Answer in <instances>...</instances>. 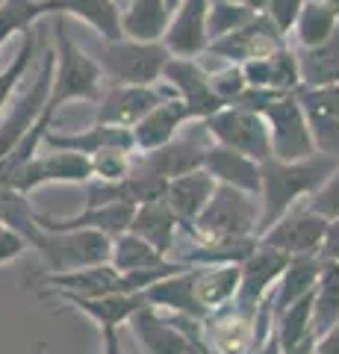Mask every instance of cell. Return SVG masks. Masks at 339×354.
<instances>
[{
	"instance_id": "obj_44",
	"label": "cell",
	"mask_w": 339,
	"mask_h": 354,
	"mask_svg": "<svg viewBox=\"0 0 339 354\" xmlns=\"http://www.w3.org/2000/svg\"><path fill=\"white\" fill-rule=\"evenodd\" d=\"M319 257H322V260H336V263H339V218L327 221V230H325Z\"/></svg>"
},
{
	"instance_id": "obj_21",
	"label": "cell",
	"mask_w": 339,
	"mask_h": 354,
	"mask_svg": "<svg viewBox=\"0 0 339 354\" xmlns=\"http://www.w3.org/2000/svg\"><path fill=\"white\" fill-rule=\"evenodd\" d=\"M242 74L251 88H266V92H298L301 88L298 53H292L287 44L269 57L242 62Z\"/></svg>"
},
{
	"instance_id": "obj_3",
	"label": "cell",
	"mask_w": 339,
	"mask_h": 354,
	"mask_svg": "<svg viewBox=\"0 0 339 354\" xmlns=\"http://www.w3.org/2000/svg\"><path fill=\"white\" fill-rule=\"evenodd\" d=\"M27 245L39 251L45 272H74L86 266L109 263L113 236L101 230H45L39 221L27 230Z\"/></svg>"
},
{
	"instance_id": "obj_27",
	"label": "cell",
	"mask_w": 339,
	"mask_h": 354,
	"mask_svg": "<svg viewBox=\"0 0 339 354\" xmlns=\"http://www.w3.org/2000/svg\"><path fill=\"white\" fill-rule=\"evenodd\" d=\"M319 272H322V257L319 254H304V257H289L287 269L278 278L275 290H271V310H283L289 307L292 301H298L307 292L316 290V281H319Z\"/></svg>"
},
{
	"instance_id": "obj_49",
	"label": "cell",
	"mask_w": 339,
	"mask_h": 354,
	"mask_svg": "<svg viewBox=\"0 0 339 354\" xmlns=\"http://www.w3.org/2000/svg\"><path fill=\"white\" fill-rule=\"evenodd\" d=\"M177 3H180V0H168V6H171V9H174V6H177Z\"/></svg>"
},
{
	"instance_id": "obj_35",
	"label": "cell",
	"mask_w": 339,
	"mask_h": 354,
	"mask_svg": "<svg viewBox=\"0 0 339 354\" xmlns=\"http://www.w3.org/2000/svg\"><path fill=\"white\" fill-rule=\"evenodd\" d=\"M257 15V9L242 6V3H227V0H210V12H206V36L210 41L227 36L239 27H245L251 18Z\"/></svg>"
},
{
	"instance_id": "obj_34",
	"label": "cell",
	"mask_w": 339,
	"mask_h": 354,
	"mask_svg": "<svg viewBox=\"0 0 339 354\" xmlns=\"http://www.w3.org/2000/svg\"><path fill=\"white\" fill-rule=\"evenodd\" d=\"M45 15V0H3L0 3V48L15 36L27 32Z\"/></svg>"
},
{
	"instance_id": "obj_40",
	"label": "cell",
	"mask_w": 339,
	"mask_h": 354,
	"mask_svg": "<svg viewBox=\"0 0 339 354\" xmlns=\"http://www.w3.org/2000/svg\"><path fill=\"white\" fill-rule=\"evenodd\" d=\"M210 86H213V92L222 97L224 104H233L239 101V95L248 88L245 83V74H242V65H236V62H227V68L222 71H215L210 74Z\"/></svg>"
},
{
	"instance_id": "obj_12",
	"label": "cell",
	"mask_w": 339,
	"mask_h": 354,
	"mask_svg": "<svg viewBox=\"0 0 339 354\" xmlns=\"http://www.w3.org/2000/svg\"><path fill=\"white\" fill-rule=\"evenodd\" d=\"M204 136H210L204 127V121L198 124V130L186 139H177L174 136L168 145L162 148H154V151H142L139 157H133V169L136 171H145V174H157V177H177L183 171H192V169H204V153L206 148L213 145L210 142H201Z\"/></svg>"
},
{
	"instance_id": "obj_22",
	"label": "cell",
	"mask_w": 339,
	"mask_h": 354,
	"mask_svg": "<svg viewBox=\"0 0 339 354\" xmlns=\"http://www.w3.org/2000/svg\"><path fill=\"white\" fill-rule=\"evenodd\" d=\"M204 169L215 177V183L236 186V189L260 195V162L233 148H224L218 142H213L204 153Z\"/></svg>"
},
{
	"instance_id": "obj_13",
	"label": "cell",
	"mask_w": 339,
	"mask_h": 354,
	"mask_svg": "<svg viewBox=\"0 0 339 354\" xmlns=\"http://www.w3.org/2000/svg\"><path fill=\"white\" fill-rule=\"evenodd\" d=\"M283 39H287V36H283V32L271 24V21L262 12H257L245 27H239L233 32H227V36L210 41V44H206V50H210L213 57H222L227 62L242 65L248 59H260V57L275 53L278 48L287 44Z\"/></svg>"
},
{
	"instance_id": "obj_16",
	"label": "cell",
	"mask_w": 339,
	"mask_h": 354,
	"mask_svg": "<svg viewBox=\"0 0 339 354\" xmlns=\"http://www.w3.org/2000/svg\"><path fill=\"white\" fill-rule=\"evenodd\" d=\"M206 12H210V0H180L171 9L168 27L162 32V44L171 57H201L206 50L210 44Z\"/></svg>"
},
{
	"instance_id": "obj_8",
	"label": "cell",
	"mask_w": 339,
	"mask_h": 354,
	"mask_svg": "<svg viewBox=\"0 0 339 354\" xmlns=\"http://www.w3.org/2000/svg\"><path fill=\"white\" fill-rule=\"evenodd\" d=\"M204 127L218 145L233 148L257 162L271 160V139H269L266 118L254 113V109L227 104L218 109V113H213L210 118H204Z\"/></svg>"
},
{
	"instance_id": "obj_5",
	"label": "cell",
	"mask_w": 339,
	"mask_h": 354,
	"mask_svg": "<svg viewBox=\"0 0 339 354\" xmlns=\"http://www.w3.org/2000/svg\"><path fill=\"white\" fill-rule=\"evenodd\" d=\"M101 71L115 80V86H154L162 80V68L171 59L162 41H136V39H101L92 50Z\"/></svg>"
},
{
	"instance_id": "obj_33",
	"label": "cell",
	"mask_w": 339,
	"mask_h": 354,
	"mask_svg": "<svg viewBox=\"0 0 339 354\" xmlns=\"http://www.w3.org/2000/svg\"><path fill=\"white\" fill-rule=\"evenodd\" d=\"M313 292H307L298 301H292L289 307H283L275 313V337L280 342V348H289L295 342H301L304 337L313 334Z\"/></svg>"
},
{
	"instance_id": "obj_2",
	"label": "cell",
	"mask_w": 339,
	"mask_h": 354,
	"mask_svg": "<svg viewBox=\"0 0 339 354\" xmlns=\"http://www.w3.org/2000/svg\"><path fill=\"white\" fill-rule=\"evenodd\" d=\"M53 32H57V44H53V83H50V97L41 113L39 124L41 130H50V121L68 101H97L101 97V65L95 62L92 53L74 44L65 27V15L57 12L53 21Z\"/></svg>"
},
{
	"instance_id": "obj_15",
	"label": "cell",
	"mask_w": 339,
	"mask_h": 354,
	"mask_svg": "<svg viewBox=\"0 0 339 354\" xmlns=\"http://www.w3.org/2000/svg\"><path fill=\"white\" fill-rule=\"evenodd\" d=\"M289 263V254H283L278 248H269L257 239V248L248 254V257L239 263V290H236V301L260 307L275 290L278 278L283 274Z\"/></svg>"
},
{
	"instance_id": "obj_42",
	"label": "cell",
	"mask_w": 339,
	"mask_h": 354,
	"mask_svg": "<svg viewBox=\"0 0 339 354\" xmlns=\"http://www.w3.org/2000/svg\"><path fill=\"white\" fill-rule=\"evenodd\" d=\"M301 6H304V0H266L260 12L266 15L271 24L283 32V36H287V32H292L295 21H298Z\"/></svg>"
},
{
	"instance_id": "obj_19",
	"label": "cell",
	"mask_w": 339,
	"mask_h": 354,
	"mask_svg": "<svg viewBox=\"0 0 339 354\" xmlns=\"http://www.w3.org/2000/svg\"><path fill=\"white\" fill-rule=\"evenodd\" d=\"M68 307L89 316L97 328H122L130 316L145 304L142 292H106V295H74V292H53Z\"/></svg>"
},
{
	"instance_id": "obj_9",
	"label": "cell",
	"mask_w": 339,
	"mask_h": 354,
	"mask_svg": "<svg viewBox=\"0 0 339 354\" xmlns=\"http://www.w3.org/2000/svg\"><path fill=\"white\" fill-rule=\"evenodd\" d=\"M327 230V218H322L319 213H313L307 204H295L292 209H287L275 225L266 227L257 236L262 245L278 248L289 257H304V254H319L322 239Z\"/></svg>"
},
{
	"instance_id": "obj_38",
	"label": "cell",
	"mask_w": 339,
	"mask_h": 354,
	"mask_svg": "<svg viewBox=\"0 0 339 354\" xmlns=\"http://www.w3.org/2000/svg\"><path fill=\"white\" fill-rule=\"evenodd\" d=\"M304 113H307V124H310V133H313L316 151L339 157V121H333L331 115H325L313 106H304Z\"/></svg>"
},
{
	"instance_id": "obj_41",
	"label": "cell",
	"mask_w": 339,
	"mask_h": 354,
	"mask_svg": "<svg viewBox=\"0 0 339 354\" xmlns=\"http://www.w3.org/2000/svg\"><path fill=\"white\" fill-rule=\"evenodd\" d=\"M298 97L304 106H313L319 113L331 115L333 121H339V83L319 86V88H298Z\"/></svg>"
},
{
	"instance_id": "obj_30",
	"label": "cell",
	"mask_w": 339,
	"mask_h": 354,
	"mask_svg": "<svg viewBox=\"0 0 339 354\" xmlns=\"http://www.w3.org/2000/svg\"><path fill=\"white\" fill-rule=\"evenodd\" d=\"M339 322V263L322 260V272L313 290V337H322Z\"/></svg>"
},
{
	"instance_id": "obj_31",
	"label": "cell",
	"mask_w": 339,
	"mask_h": 354,
	"mask_svg": "<svg viewBox=\"0 0 339 354\" xmlns=\"http://www.w3.org/2000/svg\"><path fill=\"white\" fill-rule=\"evenodd\" d=\"M109 263H113L118 272H139V269H157V266H166L168 257L159 254L151 242L136 236L133 230H124V234H118L113 239Z\"/></svg>"
},
{
	"instance_id": "obj_7",
	"label": "cell",
	"mask_w": 339,
	"mask_h": 354,
	"mask_svg": "<svg viewBox=\"0 0 339 354\" xmlns=\"http://www.w3.org/2000/svg\"><path fill=\"white\" fill-rule=\"evenodd\" d=\"M262 304L251 307V304H242L233 298V301L210 310V313L201 319L204 342L215 354H251L266 339V334L260 330V322H257L262 313Z\"/></svg>"
},
{
	"instance_id": "obj_43",
	"label": "cell",
	"mask_w": 339,
	"mask_h": 354,
	"mask_svg": "<svg viewBox=\"0 0 339 354\" xmlns=\"http://www.w3.org/2000/svg\"><path fill=\"white\" fill-rule=\"evenodd\" d=\"M30 245H27V239L18 234V230L12 227H6V225H0V263H12L15 257H21Z\"/></svg>"
},
{
	"instance_id": "obj_25",
	"label": "cell",
	"mask_w": 339,
	"mask_h": 354,
	"mask_svg": "<svg viewBox=\"0 0 339 354\" xmlns=\"http://www.w3.org/2000/svg\"><path fill=\"white\" fill-rule=\"evenodd\" d=\"M45 142L48 148H59V151H77V153H92L104 151V148H127L133 151V133L130 127H113V124H97L89 130H80V133H45Z\"/></svg>"
},
{
	"instance_id": "obj_46",
	"label": "cell",
	"mask_w": 339,
	"mask_h": 354,
	"mask_svg": "<svg viewBox=\"0 0 339 354\" xmlns=\"http://www.w3.org/2000/svg\"><path fill=\"white\" fill-rule=\"evenodd\" d=\"M101 354H127L118 339V328H101Z\"/></svg>"
},
{
	"instance_id": "obj_50",
	"label": "cell",
	"mask_w": 339,
	"mask_h": 354,
	"mask_svg": "<svg viewBox=\"0 0 339 354\" xmlns=\"http://www.w3.org/2000/svg\"><path fill=\"white\" fill-rule=\"evenodd\" d=\"M115 3H118V6H124V3H127V0H115Z\"/></svg>"
},
{
	"instance_id": "obj_14",
	"label": "cell",
	"mask_w": 339,
	"mask_h": 354,
	"mask_svg": "<svg viewBox=\"0 0 339 354\" xmlns=\"http://www.w3.org/2000/svg\"><path fill=\"white\" fill-rule=\"evenodd\" d=\"M166 97H174V88L168 86H115L113 92L101 97L95 121L97 124H113V127H133L142 115H148L157 104Z\"/></svg>"
},
{
	"instance_id": "obj_39",
	"label": "cell",
	"mask_w": 339,
	"mask_h": 354,
	"mask_svg": "<svg viewBox=\"0 0 339 354\" xmlns=\"http://www.w3.org/2000/svg\"><path fill=\"white\" fill-rule=\"evenodd\" d=\"M307 207L313 213H319L322 218H339V165L327 174V180L307 198Z\"/></svg>"
},
{
	"instance_id": "obj_4",
	"label": "cell",
	"mask_w": 339,
	"mask_h": 354,
	"mask_svg": "<svg viewBox=\"0 0 339 354\" xmlns=\"http://www.w3.org/2000/svg\"><path fill=\"white\" fill-rule=\"evenodd\" d=\"M192 239H239L257 236L260 230V195L218 183L210 204L186 227Z\"/></svg>"
},
{
	"instance_id": "obj_18",
	"label": "cell",
	"mask_w": 339,
	"mask_h": 354,
	"mask_svg": "<svg viewBox=\"0 0 339 354\" xmlns=\"http://www.w3.org/2000/svg\"><path fill=\"white\" fill-rule=\"evenodd\" d=\"M189 121H195V118L180 97L177 95L166 97V101L157 104L148 115H142L136 124L130 127V133H133V151L142 153V151H154V148L168 145L180 133V127L189 124Z\"/></svg>"
},
{
	"instance_id": "obj_32",
	"label": "cell",
	"mask_w": 339,
	"mask_h": 354,
	"mask_svg": "<svg viewBox=\"0 0 339 354\" xmlns=\"http://www.w3.org/2000/svg\"><path fill=\"white\" fill-rule=\"evenodd\" d=\"M339 27V15L331 9L327 0H304L301 12H298V21H295V41L301 48H316L331 39V32Z\"/></svg>"
},
{
	"instance_id": "obj_10",
	"label": "cell",
	"mask_w": 339,
	"mask_h": 354,
	"mask_svg": "<svg viewBox=\"0 0 339 354\" xmlns=\"http://www.w3.org/2000/svg\"><path fill=\"white\" fill-rule=\"evenodd\" d=\"M50 83H53V50H45L41 65H39V77L15 101V106L9 109V115L0 121V160L39 124V118L48 106V97H50Z\"/></svg>"
},
{
	"instance_id": "obj_17",
	"label": "cell",
	"mask_w": 339,
	"mask_h": 354,
	"mask_svg": "<svg viewBox=\"0 0 339 354\" xmlns=\"http://www.w3.org/2000/svg\"><path fill=\"white\" fill-rule=\"evenodd\" d=\"M130 328H133L136 339L148 348V354H186L198 339H192L180 325L171 319L168 310L142 304L133 316H130Z\"/></svg>"
},
{
	"instance_id": "obj_6",
	"label": "cell",
	"mask_w": 339,
	"mask_h": 354,
	"mask_svg": "<svg viewBox=\"0 0 339 354\" xmlns=\"http://www.w3.org/2000/svg\"><path fill=\"white\" fill-rule=\"evenodd\" d=\"M260 115L266 118L269 139H271V157L275 160L295 162V160H307L313 153H319L298 92L278 95L275 101H269L260 109Z\"/></svg>"
},
{
	"instance_id": "obj_1",
	"label": "cell",
	"mask_w": 339,
	"mask_h": 354,
	"mask_svg": "<svg viewBox=\"0 0 339 354\" xmlns=\"http://www.w3.org/2000/svg\"><path fill=\"white\" fill-rule=\"evenodd\" d=\"M339 165V157L331 153H313L307 160H266L260 162V230L271 227L275 221L292 209L301 198H310L327 180V174Z\"/></svg>"
},
{
	"instance_id": "obj_20",
	"label": "cell",
	"mask_w": 339,
	"mask_h": 354,
	"mask_svg": "<svg viewBox=\"0 0 339 354\" xmlns=\"http://www.w3.org/2000/svg\"><path fill=\"white\" fill-rule=\"evenodd\" d=\"M215 186H218L215 177L206 169L183 171L166 183V201L174 209V216L180 218V227H192V221L201 216V209L206 204H210Z\"/></svg>"
},
{
	"instance_id": "obj_48",
	"label": "cell",
	"mask_w": 339,
	"mask_h": 354,
	"mask_svg": "<svg viewBox=\"0 0 339 354\" xmlns=\"http://www.w3.org/2000/svg\"><path fill=\"white\" fill-rule=\"evenodd\" d=\"M327 3H331V9H333L336 15H339V0H327Z\"/></svg>"
},
{
	"instance_id": "obj_26",
	"label": "cell",
	"mask_w": 339,
	"mask_h": 354,
	"mask_svg": "<svg viewBox=\"0 0 339 354\" xmlns=\"http://www.w3.org/2000/svg\"><path fill=\"white\" fill-rule=\"evenodd\" d=\"M168 18V0H127L122 6V32L136 41H162Z\"/></svg>"
},
{
	"instance_id": "obj_45",
	"label": "cell",
	"mask_w": 339,
	"mask_h": 354,
	"mask_svg": "<svg viewBox=\"0 0 339 354\" xmlns=\"http://www.w3.org/2000/svg\"><path fill=\"white\" fill-rule=\"evenodd\" d=\"M313 354H339V322L333 328H327L322 337H316Z\"/></svg>"
},
{
	"instance_id": "obj_23",
	"label": "cell",
	"mask_w": 339,
	"mask_h": 354,
	"mask_svg": "<svg viewBox=\"0 0 339 354\" xmlns=\"http://www.w3.org/2000/svg\"><path fill=\"white\" fill-rule=\"evenodd\" d=\"M177 227H180V218L174 216V209L168 207L166 195L139 204L133 209V221H130V230H133L136 236H142L145 242H151V245H154L159 254H166V257L174 251Z\"/></svg>"
},
{
	"instance_id": "obj_24",
	"label": "cell",
	"mask_w": 339,
	"mask_h": 354,
	"mask_svg": "<svg viewBox=\"0 0 339 354\" xmlns=\"http://www.w3.org/2000/svg\"><path fill=\"white\" fill-rule=\"evenodd\" d=\"M45 12L74 15L89 24L106 41L124 39L122 32V6L115 0H45Z\"/></svg>"
},
{
	"instance_id": "obj_37",
	"label": "cell",
	"mask_w": 339,
	"mask_h": 354,
	"mask_svg": "<svg viewBox=\"0 0 339 354\" xmlns=\"http://www.w3.org/2000/svg\"><path fill=\"white\" fill-rule=\"evenodd\" d=\"M32 59H36V32L27 30V32H24V44H21V50L15 53V59L9 62L3 71H0V109H3L6 101L12 97L15 86L21 83V77L27 74V68L32 65Z\"/></svg>"
},
{
	"instance_id": "obj_28",
	"label": "cell",
	"mask_w": 339,
	"mask_h": 354,
	"mask_svg": "<svg viewBox=\"0 0 339 354\" xmlns=\"http://www.w3.org/2000/svg\"><path fill=\"white\" fill-rule=\"evenodd\" d=\"M239 274L242 272H239L236 263L195 266V298H198L204 316L215 307L233 301L239 290Z\"/></svg>"
},
{
	"instance_id": "obj_36",
	"label": "cell",
	"mask_w": 339,
	"mask_h": 354,
	"mask_svg": "<svg viewBox=\"0 0 339 354\" xmlns=\"http://www.w3.org/2000/svg\"><path fill=\"white\" fill-rule=\"evenodd\" d=\"M92 162V180H124L133 171V151L127 148H104L89 157Z\"/></svg>"
},
{
	"instance_id": "obj_29",
	"label": "cell",
	"mask_w": 339,
	"mask_h": 354,
	"mask_svg": "<svg viewBox=\"0 0 339 354\" xmlns=\"http://www.w3.org/2000/svg\"><path fill=\"white\" fill-rule=\"evenodd\" d=\"M298 71H301V88L339 83V27L331 32L327 41L316 44V48H301Z\"/></svg>"
},
{
	"instance_id": "obj_47",
	"label": "cell",
	"mask_w": 339,
	"mask_h": 354,
	"mask_svg": "<svg viewBox=\"0 0 339 354\" xmlns=\"http://www.w3.org/2000/svg\"><path fill=\"white\" fill-rule=\"evenodd\" d=\"M227 3H242V6H251V9H262V3H266V0H227Z\"/></svg>"
},
{
	"instance_id": "obj_11",
	"label": "cell",
	"mask_w": 339,
	"mask_h": 354,
	"mask_svg": "<svg viewBox=\"0 0 339 354\" xmlns=\"http://www.w3.org/2000/svg\"><path fill=\"white\" fill-rule=\"evenodd\" d=\"M162 80H166L174 95L186 104L195 121L210 118L222 106H227L222 97L213 92L210 86V71L198 62V57H171L162 68Z\"/></svg>"
}]
</instances>
